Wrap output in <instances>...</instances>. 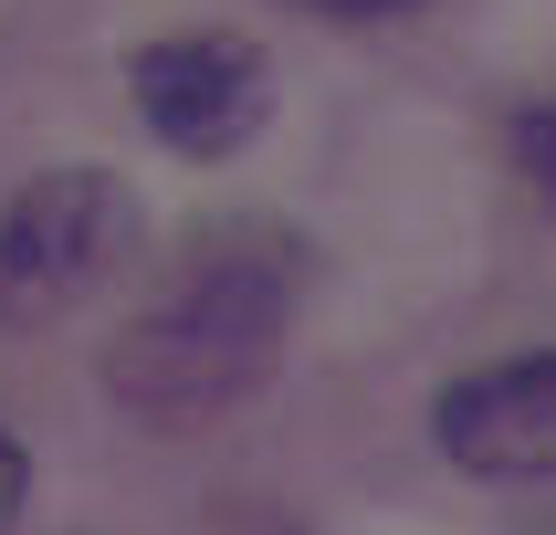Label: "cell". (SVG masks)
<instances>
[{
	"mask_svg": "<svg viewBox=\"0 0 556 535\" xmlns=\"http://www.w3.org/2000/svg\"><path fill=\"white\" fill-rule=\"evenodd\" d=\"M294 305H305L294 242L274 220H231L105 336L94 378L137 431H211V420L252 409L283 378Z\"/></svg>",
	"mask_w": 556,
	"mask_h": 535,
	"instance_id": "cell-1",
	"label": "cell"
},
{
	"mask_svg": "<svg viewBox=\"0 0 556 535\" xmlns=\"http://www.w3.org/2000/svg\"><path fill=\"white\" fill-rule=\"evenodd\" d=\"M137 189L94 157L31 168L0 189V336H42L63 315H85L105 283L137 263Z\"/></svg>",
	"mask_w": 556,
	"mask_h": 535,
	"instance_id": "cell-2",
	"label": "cell"
},
{
	"mask_svg": "<svg viewBox=\"0 0 556 535\" xmlns=\"http://www.w3.org/2000/svg\"><path fill=\"white\" fill-rule=\"evenodd\" d=\"M126 105L168 157H242L274 126V63L242 31H157L126 53Z\"/></svg>",
	"mask_w": 556,
	"mask_h": 535,
	"instance_id": "cell-3",
	"label": "cell"
},
{
	"mask_svg": "<svg viewBox=\"0 0 556 535\" xmlns=\"http://www.w3.org/2000/svg\"><path fill=\"white\" fill-rule=\"evenodd\" d=\"M431 451L463 483H504V494L556 483V346H515V357L463 368L431 399Z\"/></svg>",
	"mask_w": 556,
	"mask_h": 535,
	"instance_id": "cell-4",
	"label": "cell"
},
{
	"mask_svg": "<svg viewBox=\"0 0 556 535\" xmlns=\"http://www.w3.org/2000/svg\"><path fill=\"white\" fill-rule=\"evenodd\" d=\"M504 137H515V168L535 179V200L556 211V105H515V126H504Z\"/></svg>",
	"mask_w": 556,
	"mask_h": 535,
	"instance_id": "cell-5",
	"label": "cell"
},
{
	"mask_svg": "<svg viewBox=\"0 0 556 535\" xmlns=\"http://www.w3.org/2000/svg\"><path fill=\"white\" fill-rule=\"evenodd\" d=\"M22 504H31V451H22L11 431H0V535L22 525Z\"/></svg>",
	"mask_w": 556,
	"mask_h": 535,
	"instance_id": "cell-6",
	"label": "cell"
},
{
	"mask_svg": "<svg viewBox=\"0 0 556 535\" xmlns=\"http://www.w3.org/2000/svg\"><path fill=\"white\" fill-rule=\"evenodd\" d=\"M283 11H315V22H400L420 0H283Z\"/></svg>",
	"mask_w": 556,
	"mask_h": 535,
	"instance_id": "cell-7",
	"label": "cell"
}]
</instances>
